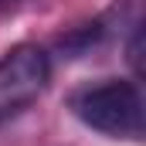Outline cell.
Masks as SVG:
<instances>
[{"label": "cell", "instance_id": "obj_1", "mask_svg": "<svg viewBox=\"0 0 146 146\" xmlns=\"http://www.w3.org/2000/svg\"><path fill=\"white\" fill-rule=\"evenodd\" d=\"M75 112L85 126L106 136H139L143 133V99L133 82H102L75 95Z\"/></svg>", "mask_w": 146, "mask_h": 146}, {"label": "cell", "instance_id": "obj_2", "mask_svg": "<svg viewBox=\"0 0 146 146\" xmlns=\"http://www.w3.org/2000/svg\"><path fill=\"white\" fill-rule=\"evenodd\" d=\"M51 75L48 51L37 44H17L0 58V122L24 112L44 92Z\"/></svg>", "mask_w": 146, "mask_h": 146}]
</instances>
